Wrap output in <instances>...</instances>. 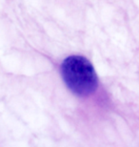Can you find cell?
<instances>
[{"instance_id":"obj_1","label":"cell","mask_w":139,"mask_h":147,"mask_svg":"<svg viewBox=\"0 0 139 147\" xmlns=\"http://www.w3.org/2000/svg\"><path fill=\"white\" fill-rule=\"evenodd\" d=\"M61 75L68 88L76 96L91 95L98 85L93 65L87 58L80 55L67 57L61 65Z\"/></svg>"}]
</instances>
